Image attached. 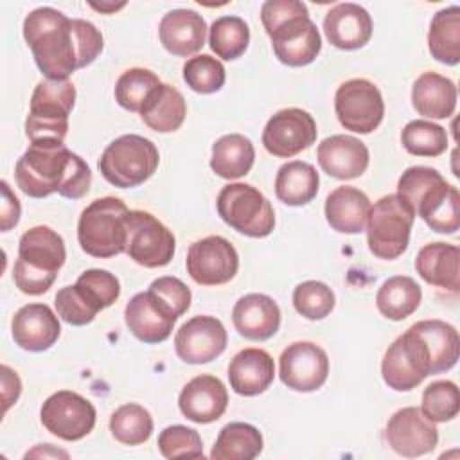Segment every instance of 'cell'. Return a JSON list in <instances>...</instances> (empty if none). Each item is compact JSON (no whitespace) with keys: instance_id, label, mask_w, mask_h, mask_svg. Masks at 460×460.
I'll return each mask as SVG.
<instances>
[{"instance_id":"cell-1","label":"cell","mask_w":460,"mask_h":460,"mask_svg":"<svg viewBox=\"0 0 460 460\" xmlns=\"http://www.w3.org/2000/svg\"><path fill=\"white\" fill-rule=\"evenodd\" d=\"M23 38L40 72L54 81L68 79L102 50V34L92 22L70 20L54 7L31 11L23 20Z\"/></svg>"},{"instance_id":"cell-2","label":"cell","mask_w":460,"mask_h":460,"mask_svg":"<svg viewBox=\"0 0 460 460\" xmlns=\"http://www.w3.org/2000/svg\"><path fill=\"white\" fill-rule=\"evenodd\" d=\"M262 25L277 59L288 66H305L322 50V38L300 0H268L261 7Z\"/></svg>"},{"instance_id":"cell-3","label":"cell","mask_w":460,"mask_h":460,"mask_svg":"<svg viewBox=\"0 0 460 460\" xmlns=\"http://www.w3.org/2000/svg\"><path fill=\"white\" fill-rule=\"evenodd\" d=\"M397 196L402 198L413 214L420 216L431 230L455 234L460 228V194L437 169L426 165L408 167L397 181Z\"/></svg>"},{"instance_id":"cell-4","label":"cell","mask_w":460,"mask_h":460,"mask_svg":"<svg viewBox=\"0 0 460 460\" xmlns=\"http://www.w3.org/2000/svg\"><path fill=\"white\" fill-rule=\"evenodd\" d=\"M65 259L63 237L49 226H32L18 243V259L13 270L16 288L31 296L47 293Z\"/></svg>"},{"instance_id":"cell-5","label":"cell","mask_w":460,"mask_h":460,"mask_svg":"<svg viewBox=\"0 0 460 460\" xmlns=\"http://www.w3.org/2000/svg\"><path fill=\"white\" fill-rule=\"evenodd\" d=\"M128 207L113 196L93 199L79 216L77 241L92 257L108 259L126 252Z\"/></svg>"},{"instance_id":"cell-6","label":"cell","mask_w":460,"mask_h":460,"mask_svg":"<svg viewBox=\"0 0 460 460\" xmlns=\"http://www.w3.org/2000/svg\"><path fill=\"white\" fill-rule=\"evenodd\" d=\"M72 151L63 140H36L14 165V181L31 198H47L58 192L72 162Z\"/></svg>"},{"instance_id":"cell-7","label":"cell","mask_w":460,"mask_h":460,"mask_svg":"<svg viewBox=\"0 0 460 460\" xmlns=\"http://www.w3.org/2000/svg\"><path fill=\"white\" fill-rule=\"evenodd\" d=\"M158 164L156 146L149 138L129 133L108 144L99 158V171L108 183L131 189L149 180Z\"/></svg>"},{"instance_id":"cell-8","label":"cell","mask_w":460,"mask_h":460,"mask_svg":"<svg viewBox=\"0 0 460 460\" xmlns=\"http://www.w3.org/2000/svg\"><path fill=\"white\" fill-rule=\"evenodd\" d=\"M75 102V86L72 81H40L31 97L29 115L25 119V135L36 140H63L68 133V115Z\"/></svg>"},{"instance_id":"cell-9","label":"cell","mask_w":460,"mask_h":460,"mask_svg":"<svg viewBox=\"0 0 460 460\" xmlns=\"http://www.w3.org/2000/svg\"><path fill=\"white\" fill-rule=\"evenodd\" d=\"M413 221L415 214L402 198L397 194L379 198L367 217L368 250L377 259H397L408 248Z\"/></svg>"},{"instance_id":"cell-10","label":"cell","mask_w":460,"mask_h":460,"mask_svg":"<svg viewBox=\"0 0 460 460\" xmlns=\"http://www.w3.org/2000/svg\"><path fill=\"white\" fill-rule=\"evenodd\" d=\"M219 217L248 237H266L273 232L275 212L268 198L248 183H228L217 194Z\"/></svg>"},{"instance_id":"cell-11","label":"cell","mask_w":460,"mask_h":460,"mask_svg":"<svg viewBox=\"0 0 460 460\" xmlns=\"http://www.w3.org/2000/svg\"><path fill=\"white\" fill-rule=\"evenodd\" d=\"M431 374L429 352L422 338L408 327L386 349L381 361L383 381L395 392H410Z\"/></svg>"},{"instance_id":"cell-12","label":"cell","mask_w":460,"mask_h":460,"mask_svg":"<svg viewBox=\"0 0 460 460\" xmlns=\"http://www.w3.org/2000/svg\"><path fill=\"white\" fill-rule=\"evenodd\" d=\"M126 253L144 268L167 266L174 255L172 232L146 210H129L126 217Z\"/></svg>"},{"instance_id":"cell-13","label":"cell","mask_w":460,"mask_h":460,"mask_svg":"<svg viewBox=\"0 0 460 460\" xmlns=\"http://www.w3.org/2000/svg\"><path fill=\"white\" fill-rule=\"evenodd\" d=\"M334 110L340 124L354 133H372L385 117V102L379 88L363 77L341 83L334 95Z\"/></svg>"},{"instance_id":"cell-14","label":"cell","mask_w":460,"mask_h":460,"mask_svg":"<svg viewBox=\"0 0 460 460\" xmlns=\"http://www.w3.org/2000/svg\"><path fill=\"white\" fill-rule=\"evenodd\" d=\"M41 424L61 440L75 442L84 438L95 426L93 404L72 390H59L45 399L40 410Z\"/></svg>"},{"instance_id":"cell-15","label":"cell","mask_w":460,"mask_h":460,"mask_svg":"<svg viewBox=\"0 0 460 460\" xmlns=\"http://www.w3.org/2000/svg\"><path fill=\"white\" fill-rule=\"evenodd\" d=\"M185 266L196 284L219 286L235 277L239 270V255L228 239L208 235L189 246Z\"/></svg>"},{"instance_id":"cell-16","label":"cell","mask_w":460,"mask_h":460,"mask_svg":"<svg viewBox=\"0 0 460 460\" xmlns=\"http://www.w3.org/2000/svg\"><path fill=\"white\" fill-rule=\"evenodd\" d=\"M316 122L302 108L279 110L264 126L262 146L277 158H291L316 142Z\"/></svg>"},{"instance_id":"cell-17","label":"cell","mask_w":460,"mask_h":460,"mask_svg":"<svg viewBox=\"0 0 460 460\" xmlns=\"http://www.w3.org/2000/svg\"><path fill=\"white\" fill-rule=\"evenodd\" d=\"M178 318V313L153 289L131 296L124 309L128 329L144 343L165 341Z\"/></svg>"},{"instance_id":"cell-18","label":"cell","mask_w":460,"mask_h":460,"mask_svg":"<svg viewBox=\"0 0 460 460\" xmlns=\"http://www.w3.org/2000/svg\"><path fill=\"white\" fill-rule=\"evenodd\" d=\"M280 381L295 392H314L329 376L327 352L313 341H295L288 345L280 358Z\"/></svg>"},{"instance_id":"cell-19","label":"cell","mask_w":460,"mask_h":460,"mask_svg":"<svg viewBox=\"0 0 460 460\" xmlns=\"http://www.w3.org/2000/svg\"><path fill=\"white\" fill-rule=\"evenodd\" d=\"M226 329L216 316L198 314L187 320L174 336V349L181 361L201 365L216 359L226 349Z\"/></svg>"},{"instance_id":"cell-20","label":"cell","mask_w":460,"mask_h":460,"mask_svg":"<svg viewBox=\"0 0 460 460\" xmlns=\"http://www.w3.org/2000/svg\"><path fill=\"white\" fill-rule=\"evenodd\" d=\"M385 437L397 455L415 458L435 449L438 442V429L435 422L420 411V408L406 406L388 419Z\"/></svg>"},{"instance_id":"cell-21","label":"cell","mask_w":460,"mask_h":460,"mask_svg":"<svg viewBox=\"0 0 460 460\" xmlns=\"http://www.w3.org/2000/svg\"><path fill=\"white\" fill-rule=\"evenodd\" d=\"M11 332L20 349L43 352L58 341L61 325L56 313L47 304H27L14 313Z\"/></svg>"},{"instance_id":"cell-22","label":"cell","mask_w":460,"mask_h":460,"mask_svg":"<svg viewBox=\"0 0 460 460\" xmlns=\"http://www.w3.org/2000/svg\"><path fill=\"white\" fill-rule=\"evenodd\" d=\"M180 411L185 419L208 424L217 420L228 406V392L221 379L210 374H201L190 379L178 397Z\"/></svg>"},{"instance_id":"cell-23","label":"cell","mask_w":460,"mask_h":460,"mask_svg":"<svg viewBox=\"0 0 460 460\" xmlns=\"http://www.w3.org/2000/svg\"><path fill=\"white\" fill-rule=\"evenodd\" d=\"M372 18L368 11L352 2L336 4L323 18V32L331 45L341 50H356L372 38Z\"/></svg>"},{"instance_id":"cell-24","label":"cell","mask_w":460,"mask_h":460,"mask_svg":"<svg viewBox=\"0 0 460 460\" xmlns=\"http://www.w3.org/2000/svg\"><path fill=\"white\" fill-rule=\"evenodd\" d=\"M318 164L323 172L336 180H352L368 167L367 146L350 135H332L318 144Z\"/></svg>"},{"instance_id":"cell-25","label":"cell","mask_w":460,"mask_h":460,"mask_svg":"<svg viewBox=\"0 0 460 460\" xmlns=\"http://www.w3.org/2000/svg\"><path fill=\"white\" fill-rule=\"evenodd\" d=\"M158 36L167 52L189 58L205 45L207 22L192 9H172L160 20Z\"/></svg>"},{"instance_id":"cell-26","label":"cell","mask_w":460,"mask_h":460,"mask_svg":"<svg viewBox=\"0 0 460 460\" xmlns=\"http://www.w3.org/2000/svg\"><path fill=\"white\" fill-rule=\"evenodd\" d=\"M232 322L235 331L246 340L264 341L280 327V307L268 295L250 293L235 302Z\"/></svg>"},{"instance_id":"cell-27","label":"cell","mask_w":460,"mask_h":460,"mask_svg":"<svg viewBox=\"0 0 460 460\" xmlns=\"http://www.w3.org/2000/svg\"><path fill=\"white\" fill-rule=\"evenodd\" d=\"M275 377L273 358L264 349L239 350L228 365L230 388L244 397H253L270 388Z\"/></svg>"},{"instance_id":"cell-28","label":"cell","mask_w":460,"mask_h":460,"mask_svg":"<svg viewBox=\"0 0 460 460\" xmlns=\"http://www.w3.org/2000/svg\"><path fill=\"white\" fill-rule=\"evenodd\" d=\"M460 250L449 243H429L422 246L415 259L420 279L431 286L458 291L460 286Z\"/></svg>"},{"instance_id":"cell-29","label":"cell","mask_w":460,"mask_h":460,"mask_svg":"<svg viewBox=\"0 0 460 460\" xmlns=\"http://www.w3.org/2000/svg\"><path fill=\"white\" fill-rule=\"evenodd\" d=\"M370 207V199L363 190L343 185L327 196L325 219L336 232L359 234L367 226Z\"/></svg>"},{"instance_id":"cell-30","label":"cell","mask_w":460,"mask_h":460,"mask_svg":"<svg viewBox=\"0 0 460 460\" xmlns=\"http://www.w3.org/2000/svg\"><path fill=\"white\" fill-rule=\"evenodd\" d=\"M456 84L437 72H424L411 88V104L419 115L429 119H447L456 108Z\"/></svg>"},{"instance_id":"cell-31","label":"cell","mask_w":460,"mask_h":460,"mask_svg":"<svg viewBox=\"0 0 460 460\" xmlns=\"http://www.w3.org/2000/svg\"><path fill=\"white\" fill-rule=\"evenodd\" d=\"M187 115V104L181 92L167 83H160L140 110L144 124L156 133L176 131Z\"/></svg>"},{"instance_id":"cell-32","label":"cell","mask_w":460,"mask_h":460,"mask_svg":"<svg viewBox=\"0 0 460 460\" xmlns=\"http://www.w3.org/2000/svg\"><path fill=\"white\" fill-rule=\"evenodd\" d=\"M422 338L431 361V374H440L453 368L458 361L460 338L451 323L442 320H422L411 325Z\"/></svg>"},{"instance_id":"cell-33","label":"cell","mask_w":460,"mask_h":460,"mask_svg":"<svg viewBox=\"0 0 460 460\" xmlns=\"http://www.w3.org/2000/svg\"><path fill=\"white\" fill-rule=\"evenodd\" d=\"M255 160V149L250 138L239 133L223 135L212 146L210 169L225 180H237L250 172Z\"/></svg>"},{"instance_id":"cell-34","label":"cell","mask_w":460,"mask_h":460,"mask_svg":"<svg viewBox=\"0 0 460 460\" xmlns=\"http://www.w3.org/2000/svg\"><path fill=\"white\" fill-rule=\"evenodd\" d=\"M320 178L316 169L302 160H293L284 164L277 171L275 194L289 207H302L313 201L318 194Z\"/></svg>"},{"instance_id":"cell-35","label":"cell","mask_w":460,"mask_h":460,"mask_svg":"<svg viewBox=\"0 0 460 460\" xmlns=\"http://www.w3.org/2000/svg\"><path fill=\"white\" fill-rule=\"evenodd\" d=\"M420 298V286L411 277L395 275L381 284L376 295V305L385 318L399 322L417 311Z\"/></svg>"},{"instance_id":"cell-36","label":"cell","mask_w":460,"mask_h":460,"mask_svg":"<svg viewBox=\"0 0 460 460\" xmlns=\"http://www.w3.org/2000/svg\"><path fill=\"white\" fill-rule=\"evenodd\" d=\"M431 56L444 65L460 61V7L449 5L435 13L428 31Z\"/></svg>"},{"instance_id":"cell-37","label":"cell","mask_w":460,"mask_h":460,"mask_svg":"<svg viewBox=\"0 0 460 460\" xmlns=\"http://www.w3.org/2000/svg\"><path fill=\"white\" fill-rule=\"evenodd\" d=\"M262 451L261 431L246 422H230L221 428L210 451L212 460H252Z\"/></svg>"},{"instance_id":"cell-38","label":"cell","mask_w":460,"mask_h":460,"mask_svg":"<svg viewBox=\"0 0 460 460\" xmlns=\"http://www.w3.org/2000/svg\"><path fill=\"white\" fill-rule=\"evenodd\" d=\"M110 431L117 442L126 446H138L151 437L153 417L144 406L128 402L111 413Z\"/></svg>"},{"instance_id":"cell-39","label":"cell","mask_w":460,"mask_h":460,"mask_svg":"<svg viewBox=\"0 0 460 460\" xmlns=\"http://www.w3.org/2000/svg\"><path fill=\"white\" fill-rule=\"evenodd\" d=\"M208 43L217 58L237 59L248 49L250 27L239 16H221L210 25Z\"/></svg>"},{"instance_id":"cell-40","label":"cell","mask_w":460,"mask_h":460,"mask_svg":"<svg viewBox=\"0 0 460 460\" xmlns=\"http://www.w3.org/2000/svg\"><path fill=\"white\" fill-rule=\"evenodd\" d=\"M402 147L415 156H438L447 149V133L429 120H410L401 131Z\"/></svg>"},{"instance_id":"cell-41","label":"cell","mask_w":460,"mask_h":460,"mask_svg":"<svg viewBox=\"0 0 460 460\" xmlns=\"http://www.w3.org/2000/svg\"><path fill=\"white\" fill-rule=\"evenodd\" d=\"M160 84L155 72L147 68H128L115 83V101L128 111L142 110L151 92Z\"/></svg>"},{"instance_id":"cell-42","label":"cell","mask_w":460,"mask_h":460,"mask_svg":"<svg viewBox=\"0 0 460 460\" xmlns=\"http://www.w3.org/2000/svg\"><path fill=\"white\" fill-rule=\"evenodd\" d=\"M226 74L219 59L210 54H199L189 58L183 65V81L187 86L198 93L219 92L225 84Z\"/></svg>"},{"instance_id":"cell-43","label":"cell","mask_w":460,"mask_h":460,"mask_svg":"<svg viewBox=\"0 0 460 460\" xmlns=\"http://www.w3.org/2000/svg\"><path fill=\"white\" fill-rule=\"evenodd\" d=\"M420 411L433 422H447L460 411L458 386L453 381H433L424 388Z\"/></svg>"},{"instance_id":"cell-44","label":"cell","mask_w":460,"mask_h":460,"mask_svg":"<svg viewBox=\"0 0 460 460\" xmlns=\"http://www.w3.org/2000/svg\"><path fill=\"white\" fill-rule=\"evenodd\" d=\"M332 289L320 280L300 282L293 291V305L307 320H322L334 309Z\"/></svg>"},{"instance_id":"cell-45","label":"cell","mask_w":460,"mask_h":460,"mask_svg":"<svg viewBox=\"0 0 460 460\" xmlns=\"http://www.w3.org/2000/svg\"><path fill=\"white\" fill-rule=\"evenodd\" d=\"M75 286L83 296L99 311L110 307L120 296V282L108 270H86L79 275Z\"/></svg>"},{"instance_id":"cell-46","label":"cell","mask_w":460,"mask_h":460,"mask_svg":"<svg viewBox=\"0 0 460 460\" xmlns=\"http://www.w3.org/2000/svg\"><path fill=\"white\" fill-rule=\"evenodd\" d=\"M158 449L164 458H203V442L196 429L174 424L158 435Z\"/></svg>"},{"instance_id":"cell-47","label":"cell","mask_w":460,"mask_h":460,"mask_svg":"<svg viewBox=\"0 0 460 460\" xmlns=\"http://www.w3.org/2000/svg\"><path fill=\"white\" fill-rule=\"evenodd\" d=\"M54 305L58 311V316L61 320H65L70 325H86L90 323L99 309L93 307L84 296L83 293L77 289V286H65L56 293L54 298Z\"/></svg>"},{"instance_id":"cell-48","label":"cell","mask_w":460,"mask_h":460,"mask_svg":"<svg viewBox=\"0 0 460 460\" xmlns=\"http://www.w3.org/2000/svg\"><path fill=\"white\" fill-rule=\"evenodd\" d=\"M149 289L158 293L178 313V316L185 314L190 307V289L176 277H158L149 284Z\"/></svg>"},{"instance_id":"cell-49","label":"cell","mask_w":460,"mask_h":460,"mask_svg":"<svg viewBox=\"0 0 460 460\" xmlns=\"http://www.w3.org/2000/svg\"><path fill=\"white\" fill-rule=\"evenodd\" d=\"M90 185H92V171H90L88 164L79 155L74 153L68 172H66L65 181L59 187L58 194H61L63 198L79 199L90 190Z\"/></svg>"},{"instance_id":"cell-50","label":"cell","mask_w":460,"mask_h":460,"mask_svg":"<svg viewBox=\"0 0 460 460\" xmlns=\"http://www.w3.org/2000/svg\"><path fill=\"white\" fill-rule=\"evenodd\" d=\"M2 187V208H0V230L2 232H9L13 226L18 225L20 221V201L14 196V192L11 190L9 183L5 180L0 181Z\"/></svg>"},{"instance_id":"cell-51","label":"cell","mask_w":460,"mask_h":460,"mask_svg":"<svg viewBox=\"0 0 460 460\" xmlns=\"http://www.w3.org/2000/svg\"><path fill=\"white\" fill-rule=\"evenodd\" d=\"M0 372H2V399H4V413H5L20 397L22 381L18 374L7 365H2Z\"/></svg>"},{"instance_id":"cell-52","label":"cell","mask_w":460,"mask_h":460,"mask_svg":"<svg viewBox=\"0 0 460 460\" xmlns=\"http://www.w3.org/2000/svg\"><path fill=\"white\" fill-rule=\"evenodd\" d=\"M49 456V455H52V456H68V453H65V451H59V449H52V446L50 444H43V446H38L34 451H31V453H27L25 456L29 458V456Z\"/></svg>"},{"instance_id":"cell-53","label":"cell","mask_w":460,"mask_h":460,"mask_svg":"<svg viewBox=\"0 0 460 460\" xmlns=\"http://www.w3.org/2000/svg\"><path fill=\"white\" fill-rule=\"evenodd\" d=\"M126 5V2H120V4H90V7L92 9H95V11H101V13H106V14H111V13H115V11H119V9H122Z\"/></svg>"}]
</instances>
